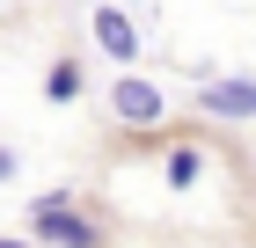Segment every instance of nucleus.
<instances>
[{"mask_svg": "<svg viewBox=\"0 0 256 248\" xmlns=\"http://www.w3.org/2000/svg\"><path fill=\"white\" fill-rule=\"evenodd\" d=\"M161 110H168V102H161L154 80H118V88H110V117H118V124H161Z\"/></svg>", "mask_w": 256, "mask_h": 248, "instance_id": "obj_3", "label": "nucleus"}, {"mask_svg": "<svg viewBox=\"0 0 256 248\" xmlns=\"http://www.w3.org/2000/svg\"><path fill=\"white\" fill-rule=\"evenodd\" d=\"M96 44L110 58H139V29H132V15L124 7H96Z\"/></svg>", "mask_w": 256, "mask_h": 248, "instance_id": "obj_4", "label": "nucleus"}, {"mask_svg": "<svg viewBox=\"0 0 256 248\" xmlns=\"http://www.w3.org/2000/svg\"><path fill=\"white\" fill-rule=\"evenodd\" d=\"M198 110L205 117H256V80H242V73H227V80H205L198 88Z\"/></svg>", "mask_w": 256, "mask_h": 248, "instance_id": "obj_2", "label": "nucleus"}, {"mask_svg": "<svg viewBox=\"0 0 256 248\" xmlns=\"http://www.w3.org/2000/svg\"><path fill=\"white\" fill-rule=\"evenodd\" d=\"M8 175H15V153H8V146H0V183H8Z\"/></svg>", "mask_w": 256, "mask_h": 248, "instance_id": "obj_7", "label": "nucleus"}, {"mask_svg": "<svg viewBox=\"0 0 256 248\" xmlns=\"http://www.w3.org/2000/svg\"><path fill=\"white\" fill-rule=\"evenodd\" d=\"M0 248H22V241H0Z\"/></svg>", "mask_w": 256, "mask_h": 248, "instance_id": "obj_8", "label": "nucleus"}, {"mask_svg": "<svg viewBox=\"0 0 256 248\" xmlns=\"http://www.w3.org/2000/svg\"><path fill=\"white\" fill-rule=\"evenodd\" d=\"M161 175H168V190H190L198 175H205V153H198V146H168V161H161Z\"/></svg>", "mask_w": 256, "mask_h": 248, "instance_id": "obj_5", "label": "nucleus"}, {"mask_svg": "<svg viewBox=\"0 0 256 248\" xmlns=\"http://www.w3.org/2000/svg\"><path fill=\"white\" fill-rule=\"evenodd\" d=\"M44 88H52V102H74V95H80V66H74V58H59Z\"/></svg>", "mask_w": 256, "mask_h": 248, "instance_id": "obj_6", "label": "nucleus"}, {"mask_svg": "<svg viewBox=\"0 0 256 248\" xmlns=\"http://www.w3.org/2000/svg\"><path fill=\"white\" fill-rule=\"evenodd\" d=\"M37 234H44L52 248H102V234L88 227V219H80V212L66 205L59 190H52V197H37Z\"/></svg>", "mask_w": 256, "mask_h": 248, "instance_id": "obj_1", "label": "nucleus"}]
</instances>
